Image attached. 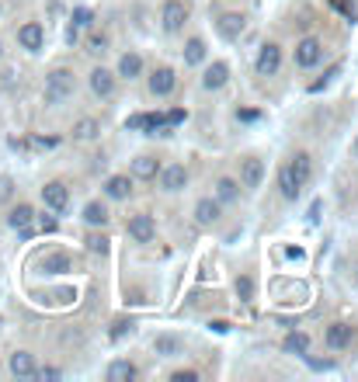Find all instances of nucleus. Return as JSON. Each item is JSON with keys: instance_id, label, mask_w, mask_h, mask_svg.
<instances>
[{"instance_id": "1", "label": "nucleus", "mask_w": 358, "mask_h": 382, "mask_svg": "<svg viewBox=\"0 0 358 382\" xmlns=\"http://www.w3.org/2000/svg\"><path fill=\"white\" fill-rule=\"evenodd\" d=\"M73 94V73L70 70H53L49 77H46V101L49 105H59V101H66Z\"/></svg>"}, {"instance_id": "2", "label": "nucleus", "mask_w": 358, "mask_h": 382, "mask_svg": "<svg viewBox=\"0 0 358 382\" xmlns=\"http://www.w3.org/2000/svg\"><path fill=\"white\" fill-rule=\"evenodd\" d=\"M278 66H282V49H278L275 42L261 46V53H257V63H254L257 77H275V73H278Z\"/></svg>"}, {"instance_id": "3", "label": "nucleus", "mask_w": 358, "mask_h": 382, "mask_svg": "<svg viewBox=\"0 0 358 382\" xmlns=\"http://www.w3.org/2000/svg\"><path fill=\"white\" fill-rule=\"evenodd\" d=\"M320 59H324V49H320V42H317V38H300V42H296V66L313 70Z\"/></svg>"}, {"instance_id": "4", "label": "nucleus", "mask_w": 358, "mask_h": 382, "mask_svg": "<svg viewBox=\"0 0 358 382\" xmlns=\"http://www.w3.org/2000/svg\"><path fill=\"white\" fill-rule=\"evenodd\" d=\"M160 21H164V31L178 35V31L185 28V21H188V11H185V4H181V0H167Z\"/></svg>"}, {"instance_id": "5", "label": "nucleus", "mask_w": 358, "mask_h": 382, "mask_svg": "<svg viewBox=\"0 0 358 382\" xmlns=\"http://www.w3.org/2000/svg\"><path fill=\"white\" fill-rule=\"evenodd\" d=\"M42 202H46V209H53V212H66V205H70V191L63 181H49L46 188H42Z\"/></svg>"}, {"instance_id": "6", "label": "nucleus", "mask_w": 358, "mask_h": 382, "mask_svg": "<svg viewBox=\"0 0 358 382\" xmlns=\"http://www.w3.org/2000/svg\"><path fill=\"white\" fill-rule=\"evenodd\" d=\"M129 237H133L136 244H150V240L157 237V222H153V216L139 212V216L129 219Z\"/></svg>"}, {"instance_id": "7", "label": "nucleus", "mask_w": 358, "mask_h": 382, "mask_svg": "<svg viewBox=\"0 0 358 382\" xmlns=\"http://www.w3.org/2000/svg\"><path fill=\"white\" fill-rule=\"evenodd\" d=\"M178 87V77H174V70L170 66H157L153 70V77H150V94H157V98H167L170 91Z\"/></svg>"}, {"instance_id": "8", "label": "nucleus", "mask_w": 358, "mask_h": 382, "mask_svg": "<svg viewBox=\"0 0 358 382\" xmlns=\"http://www.w3.org/2000/svg\"><path fill=\"white\" fill-rule=\"evenodd\" d=\"M18 42L25 46L28 53H39V49H42V42H46V31H42L39 21H28V25L18 28Z\"/></svg>"}, {"instance_id": "9", "label": "nucleus", "mask_w": 358, "mask_h": 382, "mask_svg": "<svg viewBox=\"0 0 358 382\" xmlns=\"http://www.w3.org/2000/svg\"><path fill=\"white\" fill-rule=\"evenodd\" d=\"M91 91H94L98 98H111V94H115V73H108L105 66L91 70Z\"/></svg>"}, {"instance_id": "10", "label": "nucleus", "mask_w": 358, "mask_h": 382, "mask_svg": "<svg viewBox=\"0 0 358 382\" xmlns=\"http://www.w3.org/2000/svg\"><path fill=\"white\" fill-rule=\"evenodd\" d=\"M261 177H265V164H261L257 157H247V160L240 164V181H244V188H257Z\"/></svg>"}, {"instance_id": "11", "label": "nucleus", "mask_w": 358, "mask_h": 382, "mask_svg": "<svg viewBox=\"0 0 358 382\" xmlns=\"http://www.w3.org/2000/svg\"><path fill=\"white\" fill-rule=\"evenodd\" d=\"M216 28H220V35L226 42H233V38L244 35V14H223L220 21H216Z\"/></svg>"}, {"instance_id": "12", "label": "nucleus", "mask_w": 358, "mask_h": 382, "mask_svg": "<svg viewBox=\"0 0 358 382\" xmlns=\"http://www.w3.org/2000/svg\"><path fill=\"white\" fill-rule=\"evenodd\" d=\"M278 191H282V198H289V202H296V198H300V191H303V185L296 181V174L289 170V164L278 170Z\"/></svg>"}, {"instance_id": "13", "label": "nucleus", "mask_w": 358, "mask_h": 382, "mask_svg": "<svg viewBox=\"0 0 358 382\" xmlns=\"http://www.w3.org/2000/svg\"><path fill=\"white\" fill-rule=\"evenodd\" d=\"M226 81H230V66L226 63H213L205 70V77H202V87L205 91H220V87H226Z\"/></svg>"}, {"instance_id": "14", "label": "nucleus", "mask_w": 358, "mask_h": 382, "mask_svg": "<svg viewBox=\"0 0 358 382\" xmlns=\"http://www.w3.org/2000/svg\"><path fill=\"white\" fill-rule=\"evenodd\" d=\"M324 341H327V348L341 351V348H348V344H352V327H348V324H331L327 334H324Z\"/></svg>"}, {"instance_id": "15", "label": "nucleus", "mask_w": 358, "mask_h": 382, "mask_svg": "<svg viewBox=\"0 0 358 382\" xmlns=\"http://www.w3.org/2000/svg\"><path fill=\"white\" fill-rule=\"evenodd\" d=\"M220 219V202L216 198H202L198 205H195V222L198 226H213Z\"/></svg>"}, {"instance_id": "16", "label": "nucleus", "mask_w": 358, "mask_h": 382, "mask_svg": "<svg viewBox=\"0 0 358 382\" xmlns=\"http://www.w3.org/2000/svg\"><path fill=\"white\" fill-rule=\"evenodd\" d=\"M160 185H164V191H181L185 185H188V170H185L181 164L167 167L164 174H160Z\"/></svg>"}, {"instance_id": "17", "label": "nucleus", "mask_w": 358, "mask_h": 382, "mask_svg": "<svg viewBox=\"0 0 358 382\" xmlns=\"http://www.w3.org/2000/svg\"><path fill=\"white\" fill-rule=\"evenodd\" d=\"M105 195L115 198V202H122V198H129V195H133V181H129L126 174H115V177L105 181Z\"/></svg>"}, {"instance_id": "18", "label": "nucleus", "mask_w": 358, "mask_h": 382, "mask_svg": "<svg viewBox=\"0 0 358 382\" xmlns=\"http://www.w3.org/2000/svg\"><path fill=\"white\" fill-rule=\"evenodd\" d=\"M11 372L18 379H35V358L28 355V351H14L11 355Z\"/></svg>"}, {"instance_id": "19", "label": "nucleus", "mask_w": 358, "mask_h": 382, "mask_svg": "<svg viewBox=\"0 0 358 382\" xmlns=\"http://www.w3.org/2000/svg\"><path fill=\"white\" fill-rule=\"evenodd\" d=\"M133 379H136V365L133 361L118 358V361L108 365V382H133Z\"/></svg>"}, {"instance_id": "20", "label": "nucleus", "mask_w": 358, "mask_h": 382, "mask_svg": "<svg viewBox=\"0 0 358 382\" xmlns=\"http://www.w3.org/2000/svg\"><path fill=\"white\" fill-rule=\"evenodd\" d=\"M289 170L296 174V181L306 188V185H310V174H313V160H310V153H296V157L289 160Z\"/></svg>"}, {"instance_id": "21", "label": "nucleus", "mask_w": 358, "mask_h": 382, "mask_svg": "<svg viewBox=\"0 0 358 382\" xmlns=\"http://www.w3.org/2000/svg\"><path fill=\"white\" fill-rule=\"evenodd\" d=\"M157 170H160V164H157L153 157H136V160H133V174H136L139 181H153Z\"/></svg>"}, {"instance_id": "22", "label": "nucleus", "mask_w": 358, "mask_h": 382, "mask_svg": "<svg viewBox=\"0 0 358 382\" xmlns=\"http://www.w3.org/2000/svg\"><path fill=\"white\" fill-rule=\"evenodd\" d=\"M139 73H143V59H139L136 53H126L122 59H118V77L133 81V77H139Z\"/></svg>"}, {"instance_id": "23", "label": "nucleus", "mask_w": 358, "mask_h": 382, "mask_svg": "<svg viewBox=\"0 0 358 382\" xmlns=\"http://www.w3.org/2000/svg\"><path fill=\"white\" fill-rule=\"evenodd\" d=\"M83 222H87V226H105V222H108V209H105L101 202H87V205H83Z\"/></svg>"}, {"instance_id": "24", "label": "nucleus", "mask_w": 358, "mask_h": 382, "mask_svg": "<svg viewBox=\"0 0 358 382\" xmlns=\"http://www.w3.org/2000/svg\"><path fill=\"white\" fill-rule=\"evenodd\" d=\"M31 219H35V209H31V205H18V209H11L7 222H11L14 229H21V233H25L28 226H31Z\"/></svg>"}, {"instance_id": "25", "label": "nucleus", "mask_w": 358, "mask_h": 382, "mask_svg": "<svg viewBox=\"0 0 358 382\" xmlns=\"http://www.w3.org/2000/svg\"><path fill=\"white\" fill-rule=\"evenodd\" d=\"M237 195H240V185L233 177H220L216 181V202H237Z\"/></svg>"}, {"instance_id": "26", "label": "nucleus", "mask_w": 358, "mask_h": 382, "mask_svg": "<svg viewBox=\"0 0 358 382\" xmlns=\"http://www.w3.org/2000/svg\"><path fill=\"white\" fill-rule=\"evenodd\" d=\"M282 348H285L289 355H306V351H310V337H306V334H296V330H292V334L285 337V344H282Z\"/></svg>"}, {"instance_id": "27", "label": "nucleus", "mask_w": 358, "mask_h": 382, "mask_svg": "<svg viewBox=\"0 0 358 382\" xmlns=\"http://www.w3.org/2000/svg\"><path fill=\"white\" fill-rule=\"evenodd\" d=\"M202 59H205V42H202V38H188V42H185V63L198 66Z\"/></svg>"}, {"instance_id": "28", "label": "nucleus", "mask_w": 358, "mask_h": 382, "mask_svg": "<svg viewBox=\"0 0 358 382\" xmlns=\"http://www.w3.org/2000/svg\"><path fill=\"white\" fill-rule=\"evenodd\" d=\"M153 351H157V355H178V351H181V341L170 337V334H160V337L153 341Z\"/></svg>"}, {"instance_id": "29", "label": "nucleus", "mask_w": 358, "mask_h": 382, "mask_svg": "<svg viewBox=\"0 0 358 382\" xmlns=\"http://www.w3.org/2000/svg\"><path fill=\"white\" fill-rule=\"evenodd\" d=\"M98 133H101V125H98L94 118H81V122L73 125V136L77 139H94Z\"/></svg>"}, {"instance_id": "30", "label": "nucleus", "mask_w": 358, "mask_h": 382, "mask_svg": "<svg viewBox=\"0 0 358 382\" xmlns=\"http://www.w3.org/2000/svg\"><path fill=\"white\" fill-rule=\"evenodd\" d=\"M105 49H108V38H105L101 31H91V35H87V53L101 56V53H105Z\"/></svg>"}, {"instance_id": "31", "label": "nucleus", "mask_w": 358, "mask_h": 382, "mask_svg": "<svg viewBox=\"0 0 358 382\" xmlns=\"http://www.w3.org/2000/svg\"><path fill=\"white\" fill-rule=\"evenodd\" d=\"M42 268H46L49 274H59V272H66V268H70V261H66L63 254H56V257H46V261H42Z\"/></svg>"}, {"instance_id": "32", "label": "nucleus", "mask_w": 358, "mask_h": 382, "mask_svg": "<svg viewBox=\"0 0 358 382\" xmlns=\"http://www.w3.org/2000/svg\"><path fill=\"white\" fill-rule=\"evenodd\" d=\"M237 296H240L244 302L254 299V282H250L247 274H244V278H237Z\"/></svg>"}, {"instance_id": "33", "label": "nucleus", "mask_w": 358, "mask_h": 382, "mask_svg": "<svg viewBox=\"0 0 358 382\" xmlns=\"http://www.w3.org/2000/svg\"><path fill=\"white\" fill-rule=\"evenodd\" d=\"M87 250H91V254H105V250H108V237H98V233L87 237Z\"/></svg>"}, {"instance_id": "34", "label": "nucleus", "mask_w": 358, "mask_h": 382, "mask_svg": "<svg viewBox=\"0 0 358 382\" xmlns=\"http://www.w3.org/2000/svg\"><path fill=\"white\" fill-rule=\"evenodd\" d=\"M91 21H94V14H91L87 7H77V11H73V28H83V25H91Z\"/></svg>"}, {"instance_id": "35", "label": "nucleus", "mask_w": 358, "mask_h": 382, "mask_svg": "<svg viewBox=\"0 0 358 382\" xmlns=\"http://www.w3.org/2000/svg\"><path fill=\"white\" fill-rule=\"evenodd\" d=\"M126 330H133V324H129V320H118V324H115V327H111V337H115V341H118V337H122V334H126Z\"/></svg>"}, {"instance_id": "36", "label": "nucleus", "mask_w": 358, "mask_h": 382, "mask_svg": "<svg viewBox=\"0 0 358 382\" xmlns=\"http://www.w3.org/2000/svg\"><path fill=\"white\" fill-rule=\"evenodd\" d=\"M39 379H59V368H35Z\"/></svg>"}, {"instance_id": "37", "label": "nucleus", "mask_w": 358, "mask_h": 382, "mask_svg": "<svg viewBox=\"0 0 358 382\" xmlns=\"http://www.w3.org/2000/svg\"><path fill=\"white\" fill-rule=\"evenodd\" d=\"M126 125H129V129H146V115H133Z\"/></svg>"}, {"instance_id": "38", "label": "nucleus", "mask_w": 358, "mask_h": 382, "mask_svg": "<svg viewBox=\"0 0 358 382\" xmlns=\"http://www.w3.org/2000/svg\"><path fill=\"white\" fill-rule=\"evenodd\" d=\"M11 198V177H0V202Z\"/></svg>"}, {"instance_id": "39", "label": "nucleus", "mask_w": 358, "mask_h": 382, "mask_svg": "<svg viewBox=\"0 0 358 382\" xmlns=\"http://www.w3.org/2000/svg\"><path fill=\"white\" fill-rule=\"evenodd\" d=\"M170 379H174V382H195L198 376H195V372H174Z\"/></svg>"}, {"instance_id": "40", "label": "nucleus", "mask_w": 358, "mask_h": 382, "mask_svg": "<svg viewBox=\"0 0 358 382\" xmlns=\"http://www.w3.org/2000/svg\"><path fill=\"white\" fill-rule=\"evenodd\" d=\"M167 122H170V125H178V122H185V111H181V108H174V111H170V115H167Z\"/></svg>"}, {"instance_id": "41", "label": "nucleus", "mask_w": 358, "mask_h": 382, "mask_svg": "<svg viewBox=\"0 0 358 382\" xmlns=\"http://www.w3.org/2000/svg\"><path fill=\"white\" fill-rule=\"evenodd\" d=\"M56 229V219H42V233H53Z\"/></svg>"}, {"instance_id": "42", "label": "nucleus", "mask_w": 358, "mask_h": 382, "mask_svg": "<svg viewBox=\"0 0 358 382\" xmlns=\"http://www.w3.org/2000/svg\"><path fill=\"white\" fill-rule=\"evenodd\" d=\"M352 153H355V160H358V136H355V143H352Z\"/></svg>"}]
</instances>
